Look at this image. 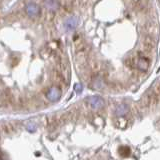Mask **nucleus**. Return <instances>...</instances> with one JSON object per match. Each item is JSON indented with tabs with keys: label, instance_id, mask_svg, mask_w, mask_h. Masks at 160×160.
<instances>
[{
	"label": "nucleus",
	"instance_id": "7",
	"mask_svg": "<svg viewBox=\"0 0 160 160\" xmlns=\"http://www.w3.org/2000/svg\"><path fill=\"white\" fill-rule=\"evenodd\" d=\"M119 153L122 156H128L130 154V149L127 146H121L119 148Z\"/></svg>",
	"mask_w": 160,
	"mask_h": 160
},
{
	"label": "nucleus",
	"instance_id": "6",
	"mask_svg": "<svg viewBox=\"0 0 160 160\" xmlns=\"http://www.w3.org/2000/svg\"><path fill=\"white\" fill-rule=\"evenodd\" d=\"M44 3H45V6L50 10H55L58 7V4L55 0H45Z\"/></svg>",
	"mask_w": 160,
	"mask_h": 160
},
{
	"label": "nucleus",
	"instance_id": "5",
	"mask_svg": "<svg viewBox=\"0 0 160 160\" xmlns=\"http://www.w3.org/2000/svg\"><path fill=\"white\" fill-rule=\"evenodd\" d=\"M128 112V106L126 104H120L116 107L115 109V114L117 115V116H123Z\"/></svg>",
	"mask_w": 160,
	"mask_h": 160
},
{
	"label": "nucleus",
	"instance_id": "10",
	"mask_svg": "<svg viewBox=\"0 0 160 160\" xmlns=\"http://www.w3.org/2000/svg\"><path fill=\"white\" fill-rule=\"evenodd\" d=\"M75 90H76L77 92H81V91H82V86H81V84H76V85H75Z\"/></svg>",
	"mask_w": 160,
	"mask_h": 160
},
{
	"label": "nucleus",
	"instance_id": "2",
	"mask_svg": "<svg viewBox=\"0 0 160 160\" xmlns=\"http://www.w3.org/2000/svg\"><path fill=\"white\" fill-rule=\"evenodd\" d=\"M88 103L93 109H99L104 105L103 99L100 96H91V97H89Z\"/></svg>",
	"mask_w": 160,
	"mask_h": 160
},
{
	"label": "nucleus",
	"instance_id": "3",
	"mask_svg": "<svg viewBox=\"0 0 160 160\" xmlns=\"http://www.w3.org/2000/svg\"><path fill=\"white\" fill-rule=\"evenodd\" d=\"M77 24H78L77 17L71 16V17H69V18H67L66 20H65L64 28H65V30H67V31H71V30H74L75 28L77 27Z\"/></svg>",
	"mask_w": 160,
	"mask_h": 160
},
{
	"label": "nucleus",
	"instance_id": "9",
	"mask_svg": "<svg viewBox=\"0 0 160 160\" xmlns=\"http://www.w3.org/2000/svg\"><path fill=\"white\" fill-rule=\"evenodd\" d=\"M27 129H28V131H34L35 129H36V124H35L34 121H30L28 124H27Z\"/></svg>",
	"mask_w": 160,
	"mask_h": 160
},
{
	"label": "nucleus",
	"instance_id": "1",
	"mask_svg": "<svg viewBox=\"0 0 160 160\" xmlns=\"http://www.w3.org/2000/svg\"><path fill=\"white\" fill-rule=\"evenodd\" d=\"M61 97V91L57 87H52L49 89V91L47 92V98L49 101L51 102H56Z\"/></svg>",
	"mask_w": 160,
	"mask_h": 160
},
{
	"label": "nucleus",
	"instance_id": "8",
	"mask_svg": "<svg viewBox=\"0 0 160 160\" xmlns=\"http://www.w3.org/2000/svg\"><path fill=\"white\" fill-rule=\"evenodd\" d=\"M147 65H148V63L146 62V61H144L143 59H140L139 60V62H138V67L140 68V69H146L147 68Z\"/></svg>",
	"mask_w": 160,
	"mask_h": 160
},
{
	"label": "nucleus",
	"instance_id": "4",
	"mask_svg": "<svg viewBox=\"0 0 160 160\" xmlns=\"http://www.w3.org/2000/svg\"><path fill=\"white\" fill-rule=\"evenodd\" d=\"M39 12H40V8L38 7V5H36L35 3H29L26 6V13L30 17L37 16Z\"/></svg>",
	"mask_w": 160,
	"mask_h": 160
}]
</instances>
